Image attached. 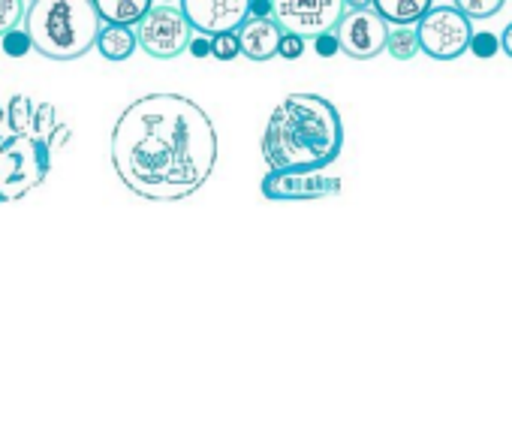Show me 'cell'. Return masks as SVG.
<instances>
[{
  "label": "cell",
  "instance_id": "3",
  "mask_svg": "<svg viewBox=\"0 0 512 434\" xmlns=\"http://www.w3.org/2000/svg\"><path fill=\"white\" fill-rule=\"evenodd\" d=\"M70 127L52 103L34 106L25 94L7 103V130L0 133V202H16L37 190L52 169V151Z\"/></svg>",
  "mask_w": 512,
  "mask_h": 434
},
{
  "label": "cell",
  "instance_id": "1",
  "mask_svg": "<svg viewBox=\"0 0 512 434\" xmlns=\"http://www.w3.org/2000/svg\"><path fill=\"white\" fill-rule=\"evenodd\" d=\"M217 130L184 94H145L112 127V166L121 184L151 202H178L205 187L217 166Z\"/></svg>",
  "mask_w": 512,
  "mask_h": 434
},
{
  "label": "cell",
  "instance_id": "4",
  "mask_svg": "<svg viewBox=\"0 0 512 434\" xmlns=\"http://www.w3.org/2000/svg\"><path fill=\"white\" fill-rule=\"evenodd\" d=\"M34 52L52 61H76L88 55L103 31L94 0H34L25 16Z\"/></svg>",
  "mask_w": 512,
  "mask_h": 434
},
{
  "label": "cell",
  "instance_id": "2",
  "mask_svg": "<svg viewBox=\"0 0 512 434\" xmlns=\"http://www.w3.org/2000/svg\"><path fill=\"white\" fill-rule=\"evenodd\" d=\"M344 148V121L332 100L320 94L284 97L263 130V160L269 172H323Z\"/></svg>",
  "mask_w": 512,
  "mask_h": 434
},
{
  "label": "cell",
  "instance_id": "11",
  "mask_svg": "<svg viewBox=\"0 0 512 434\" xmlns=\"http://www.w3.org/2000/svg\"><path fill=\"white\" fill-rule=\"evenodd\" d=\"M241 55L250 61H269L281 52V40H284V28L272 19V16H250L241 31Z\"/></svg>",
  "mask_w": 512,
  "mask_h": 434
},
{
  "label": "cell",
  "instance_id": "6",
  "mask_svg": "<svg viewBox=\"0 0 512 434\" xmlns=\"http://www.w3.org/2000/svg\"><path fill=\"white\" fill-rule=\"evenodd\" d=\"M347 10H350L347 0H275L272 19L284 28V34L317 40L323 34L338 31Z\"/></svg>",
  "mask_w": 512,
  "mask_h": 434
},
{
  "label": "cell",
  "instance_id": "25",
  "mask_svg": "<svg viewBox=\"0 0 512 434\" xmlns=\"http://www.w3.org/2000/svg\"><path fill=\"white\" fill-rule=\"evenodd\" d=\"M4 130H7V109L0 106V133H4Z\"/></svg>",
  "mask_w": 512,
  "mask_h": 434
},
{
  "label": "cell",
  "instance_id": "22",
  "mask_svg": "<svg viewBox=\"0 0 512 434\" xmlns=\"http://www.w3.org/2000/svg\"><path fill=\"white\" fill-rule=\"evenodd\" d=\"M314 49H317V55H320V58H332V55H338V52H341L338 34L332 31V34H323V37H317V40H314Z\"/></svg>",
  "mask_w": 512,
  "mask_h": 434
},
{
  "label": "cell",
  "instance_id": "16",
  "mask_svg": "<svg viewBox=\"0 0 512 434\" xmlns=\"http://www.w3.org/2000/svg\"><path fill=\"white\" fill-rule=\"evenodd\" d=\"M25 16H28V7L22 0H0V40L19 31V25H25Z\"/></svg>",
  "mask_w": 512,
  "mask_h": 434
},
{
  "label": "cell",
  "instance_id": "10",
  "mask_svg": "<svg viewBox=\"0 0 512 434\" xmlns=\"http://www.w3.org/2000/svg\"><path fill=\"white\" fill-rule=\"evenodd\" d=\"M263 196L275 202H290V199H320L329 193L341 190V178L326 175V172H269L263 178Z\"/></svg>",
  "mask_w": 512,
  "mask_h": 434
},
{
  "label": "cell",
  "instance_id": "19",
  "mask_svg": "<svg viewBox=\"0 0 512 434\" xmlns=\"http://www.w3.org/2000/svg\"><path fill=\"white\" fill-rule=\"evenodd\" d=\"M0 43H4V55H7V58H25V55L34 49V43H31V37H28V31H25V28H19V31L7 34Z\"/></svg>",
  "mask_w": 512,
  "mask_h": 434
},
{
  "label": "cell",
  "instance_id": "15",
  "mask_svg": "<svg viewBox=\"0 0 512 434\" xmlns=\"http://www.w3.org/2000/svg\"><path fill=\"white\" fill-rule=\"evenodd\" d=\"M386 52H389L392 58H398V61H410V58H416V55L422 52L416 28H392L389 43H386Z\"/></svg>",
  "mask_w": 512,
  "mask_h": 434
},
{
  "label": "cell",
  "instance_id": "21",
  "mask_svg": "<svg viewBox=\"0 0 512 434\" xmlns=\"http://www.w3.org/2000/svg\"><path fill=\"white\" fill-rule=\"evenodd\" d=\"M281 58H287V61H296V58H302L305 55V40L302 37H296V34H284V40H281V52H278Z\"/></svg>",
  "mask_w": 512,
  "mask_h": 434
},
{
  "label": "cell",
  "instance_id": "18",
  "mask_svg": "<svg viewBox=\"0 0 512 434\" xmlns=\"http://www.w3.org/2000/svg\"><path fill=\"white\" fill-rule=\"evenodd\" d=\"M238 55H241L238 34H223V37H214L211 40V58H217V61H235Z\"/></svg>",
  "mask_w": 512,
  "mask_h": 434
},
{
  "label": "cell",
  "instance_id": "8",
  "mask_svg": "<svg viewBox=\"0 0 512 434\" xmlns=\"http://www.w3.org/2000/svg\"><path fill=\"white\" fill-rule=\"evenodd\" d=\"M338 43L347 58L356 61H371L380 52H386L389 43V22L380 19V13L368 4H350L344 22L338 25Z\"/></svg>",
  "mask_w": 512,
  "mask_h": 434
},
{
  "label": "cell",
  "instance_id": "20",
  "mask_svg": "<svg viewBox=\"0 0 512 434\" xmlns=\"http://www.w3.org/2000/svg\"><path fill=\"white\" fill-rule=\"evenodd\" d=\"M470 52L476 55V58H494L497 52H500V40L494 37V34H473V40H470Z\"/></svg>",
  "mask_w": 512,
  "mask_h": 434
},
{
  "label": "cell",
  "instance_id": "23",
  "mask_svg": "<svg viewBox=\"0 0 512 434\" xmlns=\"http://www.w3.org/2000/svg\"><path fill=\"white\" fill-rule=\"evenodd\" d=\"M187 52H190L193 58H208V55H211V40H208V37H193Z\"/></svg>",
  "mask_w": 512,
  "mask_h": 434
},
{
  "label": "cell",
  "instance_id": "24",
  "mask_svg": "<svg viewBox=\"0 0 512 434\" xmlns=\"http://www.w3.org/2000/svg\"><path fill=\"white\" fill-rule=\"evenodd\" d=\"M500 52L506 58H512V25H506V31L500 34Z\"/></svg>",
  "mask_w": 512,
  "mask_h": 434
},
{
  "label": "cell",
  "instance_id": "12",
  "mask_svg": "<svg viewBox=\"0 0 512 434\" xmlns=\"http://www.w3.org/2000/svg\"><path fill=\"white\" fill-rule=\"evenodd\" d=\"M154 10L151 0H97V13L103 25H118V28H139L142 19Z\"/></svg>",
  "mask_w": 512,
  "mask_h": 434
},
{
  "label": "cell",
  "instance_id": "13",
  "mask_svg": "<svg viewBox=\"0 0 512 434\" xmlns=\"http://www.w3.org/2000/svg\"><path fill=\"white\" fill-rule=\"evenodd\" d=\"M383 22L389 25H398V28H410V25H419L434 4H428V0H377V4H371Z\"/></svg>",
  "mask_w": 512,
  "mask_h": 434
},
{
  "label": "cell",
  "instance_id": "7",
  "mask_svg": "<svg viewBox=\"0 0 512 434\" xmlns=\"http://www.w3.org/2000/svg\"><path fill=\"white\" fill-rule=\"evenodd\" d=\"M136 40H139V49L148 52L151 58L169 61L190 49L193 28L184 19L181 7H154L136 28Z\"/></svg>",
  "mask_w": 512,
  "mask_h": 434
},
{
  "label": "cell",
  "instance_id": "17",
  "mask_svg": "<svg viewBox=\"0 0 512 434\" xmlns=\"http://www.w3.org/2000/svg\"><path fill=\"white\" fill-rule=\"evenodd\" d=\"M455 10L470 22L491 19V16H497L503 10V0H455Z\"/></svg>",
  "mask_w": 512,
  "mask_h": 434
},
{
  "label": "cell",
  "instance_id": "5",
  "mask_svg": "<svg viewBox=\"0 0 512 434\" xmlns=\"http://www.w3.org/2000/svg\"><path fill=\"white\" fill-rule=\"evenodd\" d=\"M419 46L428 58L434 61H455L464 52H470L473 40V22L464 19L455 4H440L431 7V13L416 25Z\"/></svg>",
  "mask_w": 512,
  "mask_h": 434
},
{
  "label": "cell",
  "instance_id": "14",
  "mask_svg": "<svg viewBox=\"0 0 512 434\" xmlns=\"http://www.w3.org/2000/svg\"><path fill=\"white\" fill-rule=\"evenodd\" d=\"M139 40L133 28H118V25H103L97 49L106 61H127L136 52Z\"/></svg>",
  "mask_w": 512,
  "mask_h": 434
},
{
  "label": "cell",
  "instance_id": "9",
  "mask_svg": "<svg viewBox=\"0 0 512 434\" xmlns=\"http://www.w3.org/2000/svg\"><path fill=\"white\" fill-rule=\"evenodd\" d=\"M181 13L199 37L214 40L241 31L250 19V0H184Z\"/></svg>",
  "mask_w": 512,
  "mask_h": 434
}]
</instances>
